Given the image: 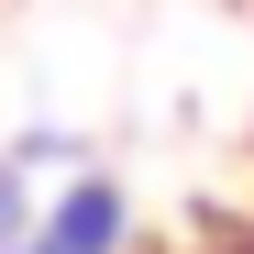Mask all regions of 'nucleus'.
I'll return each instance as SVG.
<instances>
[{
    "label": "nucleus",
    "instance_id": "2",
    "mask_svg": "<svg viewBox=\"0 0 254 254\" xmlns=\"http://www.w3.org/2000/svg\"><path fill=\"white\" fill-rule=\"evenodd\" d=\"M199 254H210V243H199Z\"/></svg>",
    "mask_w": 254,
    "mask_h": 254
},
{
    "label": "nucleus",
    "instance_id": "1",
    "mask_svg": "<svg viewBox=\"0 0 254 254\" xmlns=\"http://www.w3.org/2000/svg\"><path fill=\"white\" fill-rule=\"evenodd\" d=\"M22 254H133V199H122V177L66 166V188L45 199V221H33Z\"/></svg>",
    "mask_w": 254,
    "mask_h": 254
}]
</instances>
